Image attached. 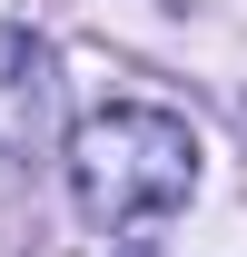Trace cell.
I'll return each mask as SVG.
<instances>
[{"label":"cell","instance_id":"3957f363","mask_svg":"<svg viewBox=\"0 0 247 257\" xmlns=\"http://www.w3.org/2000/svg\"><path fill=\"white\" fill-rule=\"evenodd\" d=\"M139 257H149V247H139Z\"/></svg>","mask_w":247,"mask_h":257},{"label":"cell","instance_id":"6da1fadb","mask_svg":"<svg viewBox=\"0 0 247 257\" xmlns=\"http://www.w3.org/2000/svg\"><path fill=\"white\" fill-rule=\"evenodd\" d=\"M198 188V128L149 99H109L69 128V198L89 227H158Z\"/></svg>","mask_w":247,"mask_h":257},{"label":"cell","instance_id":"7a4b0ae2","mask_svg":"<svg viewBox=\"0 0 247 257\" xmlns=\"http://www.w3.org/2000/svg\"><path fill=\"white\" fill-rule=\"evenodd\" d=\"M40 119H50V50L30 30H0V168L30 159Z\"/></svg>","mask_w":247,"mask_h":257}]
</instances>
